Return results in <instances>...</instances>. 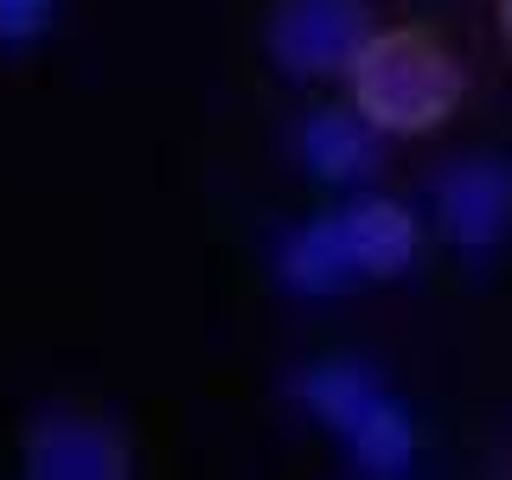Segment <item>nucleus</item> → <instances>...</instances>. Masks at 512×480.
Instances as JSON below:
<instances>
[{
    "mask_svg": "<svg viewBox=\"0 0 512 480\" xmlns=\"http://www.w3.org/2000/svg\"><path fill=\"white\" fill-rule=\"evenodd\" d=\"M461 84H468L461 64L423 26H384L346 64L352 109L365 122H378L384 135H423V128L448 122L461 103Z\"/></svg>",
    "mask_w": 512,
    "mask_h": 480,
    "instance_id": "1",
    "label": "nucleus"
},
{
    "mask_svg": "<svg viewBox=\"0 0 512 480\" xmlns=\"http://www.w3.org/2000/svg\"><path fill=\"white\" fill-rule=\"evenodd\" d=\"M295 397L333 429V436H340V448L352 455V468H365V474H404L410 461H416V429H410L404 404L378 384L372 365L327 359V365H314V372H301Z\"/></svg>",
    "mask_w": 512,
    "mask_h": 480,
    "instance_id": "2",
    "label": "nucleus"
},
{
    "mask_svg": "<svg viewBox=\"0 0 512 480\" xmlns=\"http://www.w3.org/2000/svg\"><path fill=\"white\" fill-rule=\"evenodd\" d=\"M263 39L288 77H346L352 52L372 39V20L365 0H276Z\"/></svg>",
    "mask_w": 512,
    "mask_h": 480,
    "instance_id": "3",
    "label": "nucleus"
},
{
    "mask_svg": "<svg viewBox=\"0 0 512 480\" xmlns=\"http://www.w3.org/2000/svg\"><path fill=\"white\" fill-rule=\"evenodd\" d=\"M26 468L39 480H122L128 474V448L109 423L77 410H52L32 423L26 436Z\"/></svg>",
    "mask_w": 512,
    "mask_h": 480,
    "instance_id": "4",
    "label": "nucleus"
},
{
    "mask_svg": "<svg viewBox=\"0 0 512 480\" xmlns=\"http://www.w3.org/2000/svg\"><path fill=\"white\" fill-rule=\"evenodd\" d=\"M436 212H442V231L455 237L461 250H487L493 237L506 231V212H512V180L493 160H461V167L442 173L436 186Z\"/></svg>",
    "mask_w": 512,
    "mask_h": 480,
    "instance_id": "5",
    "label": "nucleus"
},
{
    "mask_svg": "<svg viewBox=\"0 0 512 480\" xmlns=\"http://www.w3.org/2000/svg\"><path fill=\"white\" fill-rule=\"evenodd\" d=\"M295 154L327 186H365L378 173V122H365L359 109H320L295 128Z\"/></svg>",
    "mask_w": 512,
    "mask_h": 480,
    "instance_id": "6",
    "label": "nucleus"
},
{
    "mask_svg": "<svg viewBox=\"0 0 512 480\" xmlns=\"http://www.w3.org/2000/svg\"><path fill=\"white\" fill-rule=\"evenodd\" d=\"M340 231H346V250H352V269L359 276H397V269L416 263V218L404 212L397 199H378V192H365V199H352L340 212Z\"/></svg>",
    "mask_w": 512,
    "mask_h": 480,
    "instance_id": "7",
    "label": "nucleus"
},
{
    "mask_svg": "<svg viewBox=\"0 0 512 480\" xmlns=\"http://www.w3.org/2000/svg\"><path fill=\"white\" fill-rule=\"evenodd\" d=\"M276 276L295 288V295H340V288L359 276L340 231V212L308 218V224H288L276 237Z\"/></svg>",
    "mask_w": 512,
    "mask_h": 480,
    "instance_id": "8",
    "label": "nucleus"
},
{
    "mask_svg": "<svg viewBox=\"0 0 512 480\" xmlns=\"http://www.w3.org/2000/svg\"><path fill=\"white\" fill-rule=\"evenodd\" d=\"M52 13H58V0H0V45H32L45 26H52Z\"/></svg>",
    "mask_w": 512,
    "mask_h": 480,
    "instance_id": "9",
    "label": "nucleus"
},
{
    "mask_svg": "<svg viewBox=\"0 0 512 480\" xmlns=\"http://www.w3.org/2000/svg\"><path fill=\"white\" fill-rule=\"evenodd\" d=\"M500 26H506V39H512V0H500Z\"/></svg>",
    "mask_w": 512,
    "mask_h": 480,
    "instance_id": "10",
    "label": "nucleus"
}]
</instances>
